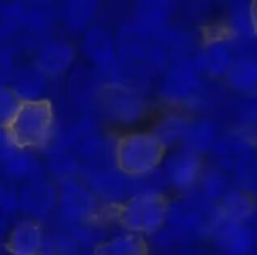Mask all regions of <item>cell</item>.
<instances>
[{"label": "cell", "instance_id": "1", "mask_svg": "<svg viewBox=\"0 0 257 255\" xmlns=\"http://www.w3.org/2000/svg\"><path fill=\"white\" fill-rule=\"evenodd\" d=\"M54 129V111L47 99L23 102L15 117L3 128L12 143L23 150L47 147Z\"/></svg>", "mask_w": 257, "mask_h": 255}, {"label": "cell", "instance_id": "2", "mask_svg": "<svg viewBox=\"0 0 257 255\" xmlns=\"http://www.w3.org/2000/svg\"><path fill=\"white\" fill-rule=\"evenodd\" d=\"M166 149L152 132H130L117 138L116 167L131 177L149 174L163 165Z\"/></svg>", "mask_w": 257, "mask_h": 255}, {"label": "cell", "instance_id": "3", "mask_svg": "<svg viewBox=\"0 0 257 255\" xmlns=\"http://www.w3.org/2000/svg\"><path fill=\"white\" fill-rule=\"evenodd\" d=\"M170 201L164 194L134 195L117 207L116 218L126 233L145 236L161 231L169 219Z\"/></svg>", "mask_w": 257, "mask_h": 255}, {"label": "cell", "instance_id": "4", "mask_svg": "<svg viewBox=\"0 0 257 255\" xmlns=\"http://www.w3.org/2000/svg\"><path fill=\"white\" fill-rule=\"evenodd\" d=\"M99 108L107 120L130 125L145 114L146 101L128 84H107L99 92Z\"/></svg>", "mask_w": 257, "mask_h": 255}, {"label": "cell", "instance_id": "5", "mask_svg": "<svg viewBox=\"0 0 257 255\" xmlns=\"http://www.w3.org/2000/svg\"><path fill=\"white\" fill-rule=\"evenodd\" d=\"M57 210L65 222L96 221L99 216V198L84 182L71 179L60 183Z\"/></svg>", "mask_w": 257, "mask_h": 255}, {"label": "cell", "instance_id": "6", "mask_svg": "<svg viewBox=\"0 0 257 255\" xmlns=\"http://www.w3.org/2000/svg\"><path fill=\"white\" fill-rule=\"evenodd\" d=\"M84 183L92 192L107 204L122 206L125 201L133 198L136 192V177L126 176L117 167L104 170H84Z\"/></svg>", "mask_w": 257, "mask_h": 255}, {"label": "cell", "instance_id": "7", "mask_svg": "<svg viewBox=\"0 0 257 255\" xmlns=\"http://www.w3.org/2000/svg\"><path fill=\"white\" fill-rule=\"evenodd\" d=\"M220 251L226 255H250L257 243V233L248 222L230 221L217 213L211 233Z\"/></svg>", "mask_w": 257, "mask_h": 255}, {"label": "cell", "instance_id": "8", "mask_svg": "<svg viewBox=\"0 0 257 255\" xmlns=\"http://www.w3.org/2000/svg\"><path fill=\"white\" fill-rule=\"evenodd\" d=\"M161 171L169 186L178 191H191L199 185L205 173L202 156L184 147H178L166 156Z\"/></svg>", "mask_w": 257, "mask_h": 255}, {"label": "cell", "instance_id": "9", "mask_svg": "<svg viewBox=\"0 0 257 255\" xmlns=\"http://www.w3.org/2000/svg\"><path fill=\"white\" fill-rule=\"evenodd\" d=\"M200 69L188 60L176 63L161 81V96L170 102H190L200 90Z\"/></svg>", "mask_w": 257, "mask_h": 255}, {"label": "cell", "instance_id": "10", "mask_svg": "<svg viewBox=\"0 0 257 255\" xmlns=\"http://www.w3.org/2000/svg\"><path fill=\"white\" fill-rule=\"evenodd\" d=\"M59 203V189L48 179L39 177L27 182L20 189L18 204L20 210L29 219H39L48 216Z\"/></svg>", "mask_w": 257, "mask_h": 255}, {"label": "cell", "instance_id": "11", "mask_svg": "<svg viewBox=\"0 0 257 255\" xmlns=\"http://www.w3.org/2000/svg\"><path fill=\"white\" fill-rule=\"evenodd\" d=\"M45 234L35 219H23L12 225L6 236L8 255H41Z\"/></svg>", "mask_w": 257, "mask_h": 255}, {"label": "cell", "instance_id": "12", "mask_svg": "<svg viewBox=\"0 0 257 255\" xmlns=\"http://www.w3.org/2000/svg\"><path fill=\"white\" fill-rule=\"evenodd\" d=\"M253 149L254 143L245 135L235 134L221 138L215 147L221 170L239 173L253 161Z\"/></svg>", "mask_w": 257, "mask_h": 255}, {"label": "cell", "instance_id": "13", "mask_svg": "<svg viewBox=\"0 0 257 255\" xmlns=\"http://www.w3.org/2000/svg\"><path fill=\"white\" fill-rule=\"evenodd\" d=\"M74 48L65 41H47L35 53V65L48 77L66 72L74 63Z\"/></svg>", "mask_w": 257, "mask_h": 255}, {"label": "cell", "instance_id": "14", "mask_svg": "<svg viewBox=\"0 0 257 255\" xmlns=\"http://www.w3.org/2000/svg\"><path fill=\"white\" fill-rule=\"evenodd\" d=\"M83 51L90 62H93L102 71H108L119 62V54L111 36L99 27L87 30L83 38Z\"/></svg>", "mask_w": 257, "mask_h": 255}, {"label": "cell", "instance_id": "15", "mask_svg": "<svg viewBox=\"0 0 257 255\" xmlns=\"http://www.w3.org/2000/svg\"><path fill=\"white\" fill-rule=\"evenodd\" d=\"M48 78L50 77L33 63L17 69L9 87L23 102L39 101L44 99L42 95L48 86Z\"/></svg>", "mask_w": 257, "mask_h": 255}, {"label": "cell", "instance_id": "16", "mask_svg": "<svg viewBox=\"0 0 257 255\" xmlns=\"http://www.w3.org/2000/svg\"><path fill=\"white\" fill-rule=\"evenodd\" d=\"M235 62L236 59L230 45L221 39H214L208 44L196 60L200 72L212 77H227Z\"/></svg>", "mask_w": 257, "mask_h": 255}, {"label": "cell", "instance_id": "17", "mask_svg": "<svg viewBox=\"0 0 257 255\" xmlns=\"http://www.w3.org/2000/svg\"><path fill=\"white\" fill-rule=\"evenodd\" d=\"M190 125H191V119H188L185 114L167 113L157 122L152 134L163 144L166 150L175 149L179 144H184Z\"/></svg>", "mask_w": 257, "mask_h": 255}, {"label": "cell", "instance_id": "18", "mask_svg": "<svg viewBox=\"0 0 257 255\" xmlns=\"http://www.w3.org/2000/svg\"><path fill=\"white\" fill-rule=\"evenodd\" d=\"M218 141L215 125L208 119H197L191 120L182 147L202 156L211 150H215Z\"/></svg>", "mask_w": 257, "mask_h": 255}, {"label": "cell", "instance_id": "19", "mask_svg": "<svg viewBox=\"0 0 257 255\" xmlns=\"http://www.w3.org/2000/svg\"><path fill=\"white\" fill-rule=\"evenodd\" d=\"M2 162H3V173L11 182L21 180L27 183L42 177L41 164L29 150L18 149L12 156L6 158Z\"/></svg>", "mask_w": 257, "mask_h": 255}, {"label": "cell", "instance_id": "20", "mask_svg": "<svg viewBox=\"0 0 257 255\" xmlns=\"http://www.w3.org/2000/svg\"><path fill=\"white\" fill-rule=\"evenodd\" d=\"M217 213L226 219L238 222H250L256 213V204L250 194L241 189H232L218 204Z\"/></svg>", "mask_w": 257, "mask_h": 255}, {"label": "cell", "instance_id": "21", "mask_svg": "<svg viewBox=\"0 0 257 255\" xmlns=\"http://www.w3.org/2000/svg\"><path fill=\"white\" fill-rule=\"evenodd\" d=\"M227 81L239 93L257 95V59L256 57H241L236 59L230 72L227 74Z\"/></svg>", "mask_w": 257, "mask_h": 255}, {"label": "cell", "instance_id": "22", "mask_svg": "<svg viewBox=\"0 0 257 255\" xmlns=\"http://www.w3.org/2000/svg\"><path fill=\"white\" fill-rule=\"evenodd\" d=\"M148 245L143 236L123 233L107 239L96 249L95 255H148Z\"/></svg>", "mask_w": 257, "mask_h": 255}, {"label": "cell", "instance_id": "23", "mask_svg": "<svg viewBox=\"0 0 257 255\" xmlns=\"http://www.w3.org/2000/svg\"><path fill=\"white\" fill-rule=\"evenodd\" d=\"M170 15L169 5L163 2H145L140 3L136 12V26L146 32L160 30Z\"/></svg>", "mask_w": 257, "mask_h": 255}, {"label": "cell", "instance_id": "24", "mask_svg": "<svg viewBox=\"0 0 257 255\" xmlns=\"http://www.w3.org/2000/svg\"><path fill=\"white\" fill-rule=\"evenodd\" d=\"M197 186L200 189L199 194L214 206H217L232 191L229 186V180L221 170L205 171Z\"/></svg>", "mask_w": 257, "mask_h": 255}, {"label": "cell", "instance_id": "25", "mask_svg": "<svg viewBox=\"0 0 257 255\" xmlns=\"http://www.w3.org/2000/svg\"><path fill=\"white\" fill-rule=\"evenodd\" d=\"M98 9L95 2H68L63 6V21L72 30H83L93 20Z\"/></svg>", "mask_w": 257, "mask_h": 255}, {"label": "cell", "instance_id": "26", "mask_svg": "<svg viewBox=\"0 0 257 255\" xmlns=\"http://www.w3.org/2000/svg\"><path fill=\"white\" fill-rule=\"evenodd\" d=\"M80 251L78 245L63 231L45 234L41 255H74Z\"/></svg>", "mask_w": 257, "mask_h": 255}, {"label": "cell", "instance_id": "27", "mask_svg": "<svg viewBox=\"0 0 257 255\" xmlns=\"http://www.w3.org/2000/svg\"><path fill=\"white\" fill-rule=\"evenodd\" d=\"M23 101L15 95V92L9 86H3L0 92V116L3 128L11 123V120L15 117Z\"/></svg>", "mask_w": 257, "mask_h": 255}, {"label": "cell", "instance_id": "28", "mask_svg": "<svg viewBox=\"0 0 257 255\" xmlns=\"http://www.w3.org/2000/svg\"><path fill=\"white\" fill-rule=\"evenodd\" d=\"M18 197H20V191L15 189L14 182H9V183H3L2 185L0 203H2V210H3L5 215H11V213H14L17 210H20Z\"/></svg>", "mask_w": 257, "mask_h": 255}, {"label": "cell", "instance_id": "29", "mask_svg": "<svg viewBox=\"0 0 257 255\" xmlns=\"http://www.w3.org/2000/svg\"><path fill=\"white\" fill-rule=\"evenodd\" d=\"M239 122L244 126H257V95L250 96L242 105H239Z\"/></svg>", "mask_w": 257, "mask_h": 255}, {"label": "cell", "instance_id": "30", "mask_svg": "<svg viewBox=\"0 0 257 255\" xmlns=\"http://www.w3.org/2000/svg\"><path fill=\"white\" fill-rule=\"evenodd\" d=\"M251 21H253L254 36H257V2H253V3H251Z\"/></svg>", "mask_w": 257, "mask_h": 255}, {"label": "cell", "instance_id": "31", "mask_svg": "<svg viewBox=\"0 0 257 255\" xmlns=\"http://www.w3.org/2000/svg\"><path fill=\"white\" fill-rule=\"evenodd\" d=\"M74 255H95V251H89V249H80Z\"/></svg>", "mask_w": 257, "mask_h": 255}, {"label": "cell", "instance_id": "32", "mask_svg": "<svg viewBox=\"0 0 257 255\" xmlns=\"http://www.w3.org/2000/svg\"><path fill=\"white\" fill-rule=\"evenodd\" d=\"M254 216H256V218H257V207H256V213H254ZM256 233H257V231H256Z\"/></svg>", "mask_w": 257, "mask_h": 255}]
</instances>
